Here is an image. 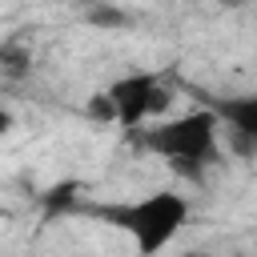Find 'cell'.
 <instances>
[{
  "instance_id": "6da1fadb",
  "label": "cell",
  "mask_w": 257,
  "mask_h": 257,
  "mask_svg": "<svg viewBox=\"0 0 257 257\" xmlns=\"http://www.w3.org/2000/svg\"><path fill=\"white\" fill-rule=\"evenodd\" d=\"M104 217L116 221V225L133 237V245H137L141 257H157V253H165V249L177 241V233L189 225V197L169 193V189H157V193H149V197H141V201L104 209Z\"/></svg>"
},
{
  "instance_id": "3957f363",
  "label": "cell",
  "mask_w": 257,
  "mask_h": 257,
  "mask_svg": "<svg viewBox=\"0 0 257 257\" xmlns=\"http://www.w3.org/2000/svg\"><path fill=\"white\" fill-rule=\"evenodd\" d=\"M104 92H108L112 104H116V120L128 124V128H137L141 120L153 116V100H157V92H161V76H157V72H128V76L112 80Z\"/></svg>"
},
{
  "instance_id": "7a4b0ae2",
  "label": "cell",
  "mask_w": 257,
  "mask_h": 257,
  "mask_svg": "<svg viewBox=\"0 0 257 257\" xmlns=\"http://www.w3.org/2000/svg\"><path fill=\"white\" fill-rule=\"evenodd\" d=\"M217 128H221L217 108H197V112L161 120L157 128H145L141 145L153 149V153H161L165 161H173L181 169H197V165L213 161V153H217Z\"/></svg>"
},
{
  "instance_id": "277c9868",
  "label": "cell",
  "mask_w": 257,
  "mask_h": 257,
  "mask_svg": "<svg viewBox=\"0 0 257 257\" xmlns=\"http://www.w3.org/2000/svg\"><path fill=\"white\" fill-rule=\"evenodd\" d=\"M217 116H221V124H229V133L241 149H257V92L221 100Z\"/></svg>"
},
{
  "instance_id": "8992f818",
  "label": "cell",
  "mask_w": 257,
  "mask_h": 257,
  "mask_svg": "<svg viewBox=\"0 0 257 257\" xmlns=\"http://www.w3.org/2000/svg\"><path fill=\"white\" fill-rule=\"evenodd\" d=\"M92 24H104V28H120V24H128V16H124V12H112V8H96V12H92Z\"/></svg>"
},
{
  "instance_id": "5b68a950",
  "label": "cell",
  "mask_w": 257,
  "mask_h": 257,
  "mask_svg": "<svg viewBox=\"0 0 257 257\" xmlns=\"http://www.w3.org/2000/svg\"><path fill=\"white\" fill-rule=\"evenodd\" d=\"M84 116L96 120V124H120V120H116V104H112L108 92H92L88 104H84Z\"/></svg>"
},
{
  "instance_id": "52a82bcc",
  "label": "cell",
  "mask_w": 257,
  "mask_h": 257,
  "mask_svg": "<svg viewBox=\"0 0 257 257\" xmlns=\"http://www.w3.org/2000/svg\"><path fill=\"white\" fill-rule=\"evenodd\" d=\"M193 257H205V253H193Z\"/></svg>"
}]
</instances>
